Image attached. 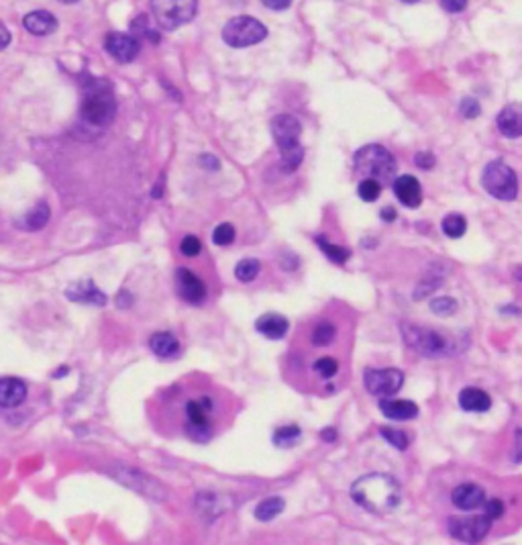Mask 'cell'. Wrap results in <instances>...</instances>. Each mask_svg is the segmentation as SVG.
<instances>
[{"label":"cell","instance_id":"obj_19","mask_svg":"<svg viewBox=\"0 0 522 545\" xmlns=\"http://www.w3.org/2000/svg\"><path fill=\"white\" fill-rule=\"evenodd\" d=\"M255 329L261 333L263 337H268V339H282L288 333V329H290V323L282 314L268 312V314H261L255 321Z\"/></svg>","mask_w":522,"mask_h":545},{"label":"cell","instance_id":"obj_22","mask_svg":"<svg viewBox=\"0 0 522 545\" xmlns=\"http://www.w3.org/2000/svg\"><path fill=\"white\" fill-rule=\"evenodd\" d=\"M459 407L467 412H485L492 409V398L482 388H464L459 392Z\"/></svg>","mask_w":522,"mask_h":545},{"label":"cell","instance_id":"obj_11","mask_svg":"<svg viewBox=\"0 0 522 545\" xmlns=\"http://www.w3.org/2000/svg\"><path fill=\"white\" fill-rule=\"evenodd\" d=\"M363 384L371 396L387 398L396 394L404 384V372L398 368H384V370H373L369 368L363 374Z\"/></svg>","mask_w":522,"mask_h":545},{"label":"cell","instance_id":"obj_44","mask_svg":"<svg viewBox=\"0 0 522 545\" xmlns=\"http://www.w3.org/2000/svg\"><path fill=\"white\" fill-rule=\"evenodd\" d=\"M380 214H382V219H384L386 223H392V221H396V211H394L392 207H384V209H382V213H380Z\"/></svg>","mask_w":522,"mask_h":545},{"label":"cell","instance_id":"obj_4","mask_svg":"<svg viewBox=\"0 0 522 545\" xmlns=\"http://www.w3.org/2000/svg\"><path fill=\"white\" fill-rule=\"evenodd\" d=\"M271 135H273L275 145L280 147V164H282L284 172H294L304 157V147L300 143V135H302L300 121L288 113L273 117Z\"/></svg>","mask_w":522,"mask_h":545},{"label":"cell","instance_id":"obj_18","mask_svg":"<svg viewBox=\"0 0 522 545\" xmlns=\"http://www.w3.org/2000/svg\"><path fill=\"white\" fill-rule=\"evenodd\" d=\"M496 125L500 129L504 137L516 139L522 137V109L516 104H508L500 111V115L496 117Z\"/></svg>","mask_w":522,"mask_h":545},{"label":"cell","instance_id":"obj_10","mask_svg":"<svg viewBox=\"0 0 522 545\" xmlns=\"http://www.w3.org/2000/svg\"><path fill=\"white\" fill-rule=\"evenodd\" d=\"M492 519L482 513L473 517H451L449 519V533L465 544H480L492 529Z\"/></svg>","mask_w":522,"mask_h":545},{"label":"cell","instance_id":"obj_41","mask_svg":"<svg viewBox=\"0 0 522 545\" xmlns=\"http://www.w3.org/2000/svg\"><path fill=\"white\" fill-rule=\"evenodd\" d=\"M441 6L449 11V13H461L467 8V2L465 0H443L441 2Z\"/></svg>","mask_w":522,"mask_h":545},{"label":"cell","instance_id":"obj_7","mask_svg":"<svg viewBox=\"0 0 522 545\" xmlns=\"http://www.w3.org/2000/svg\"><path fill=\"white\" fill-rule=\"evenodd\" d=\"M268 37V27L257 20L255 17H235L225 27H223V39L227 45L231 47H249V45H257Z\"/></svg>","mask_w":522,"mask_h":545},{"label":"cell","instance_id":"obj_38","mask_svg":"<svg viewBox=\"0 0 522 545\" xmlns=\"http://www.w3.org/2000/svg\"><path fill=\"white\" fill-rule=\"evenodd\" d=\"M147 23H149V20H147L145 15H139V17L133 20V31H139L141 35H149L154 43H159V33H157V31H151Z\"/></svg>","mask_w":522,"mask_h":545},{"label":"cell","instance_id":"obj_6","mask_svg":"<svg viewBox=\"0 0 522 545\" xmlns=\"http://www.w3.org/2000/svg\"><path fill=\"white\" fill-rule=\"evenodd\" d=\"M482 186L487 195L498 200H514L518 196L516 172L504 159H494L485 166L482 172Z\"/></svg>","mask_w":522,"mask_h":545},{"label":"cell","instance_id":"obj_17","mask_svg":"<svg viewBox=\"0 0 522 545\" xmlns=\"http://www.w3.org/2000/svg\"><path fill=\"white\" fill-rule=\"evenodd\" d=\"M27 398V384L19 378L0 380V405L2 409H15Z\"/></svg>","mask_w":522,"mask_h":545},{"label":"cell","instance_id":"obj_5","mask_svg":"<svg viewBox=\"0 0 522 545\" xmlns=\"http://www.w3.org/2000/svg\"><path fill=\"white\" fill-rule=\"evenodd\" d=\"M355 170L357 174L366 176V180H375L380 184L396 182V157L387 152L384 145L369 143L355 154Z\"/></svg>","mask_w":522,"mask_h":545},{"label":"cell","instance_id":"obj_15","mask_svg":"<svg viewBox=\"0 0 522 545\" xmlns=\"http://www.w3.org/2000/svg\"><path fill=\"white\" fill-rule=\"evenodd\" d=\"M451 503L459 510H476V508L485 506L487 498H485L484 488L467 482V484H459L451 492Z\"/></svg>","mask_w":522,"mask_h":545},{"label":"cell","instance_id":"obj_39","mask_svg":"<svg viewBox=\"0 0 522 545\" xmlns=\"http://www.w3.org/2000/svg\"><path fill=\"white\" fill-rule=\"evenodd\" d=\"M485 515L492 519V521H496V519H500L504 515V503L500 498H490L487 503H485Z\"/></svg>","mask_w":522,"mask_h":545},{"label":"cell","instance_id":"obj_21","mask_svg":"<svg viewBox=\"0 0 522 545\" xmlns=\"http://www.w3.org/2000/svg\"><path fill=\"white\" fill-rule=\"evenodd\" d=\"M380 410L392 421H410L418 415V407L412 400H396V398H382Z\"/></svg>","mask_w":522,"mask_h":545},{"label":"cell","instance_id":"obj_29","mask_svg":"<svg viewBox=\"0 0 522 545\" xmlns=\"http://www.w3.org/2000/svg\"><path fill=\"white\" fill-rule=\"evenodd\" d=\"M316 243L321 245V250H323V253L329 257L330 262L333 264H345L349 259V255H351V252H349L347 247H341V245H335V243H330V241H327L325 237H316Z\"/></svg>","mask_w":522,"mask_h":545},{"label":"cell","instance_id":"obj_2","mask_svg":"<svg viewBox=\"0 0 522 545\" xmlns=\"http://www.w3.org/2000/svg\"><path fill=\"white\" fill-rule=\"evenodd\" d=\"M351 496L369 513H390L400 503V488L387 474H368L353 484Z\"/></svg>","mask_w":522,"mask_h":545},{"label":"cell","instance_id":"obj_45","mask_svg":"<svg viewBox=\"0 0 522 545\" xmlns=\"http://www.w3.org/2000/svg\"><path fill=\"white\" fill-rule=\"evenodd\" d=\"M200 161H202V164H209V168H214V170H218V159L211 156V154H204V156L200 157Z\"/></svg>","mask_w":522,"mask_h":545},{"label":"cell","instance_id":"obj_49","mask_svg":"<svg viewBox=\"0 0 522 545\" xmlns=\"http://www.w3.org/2000/svg\"><path fill=\"white\" fill-rule=\"evenodd\" d=\"M514 276H516L518 280H522V266H521V268H516V272H514Z\"/></svg>","mask_w":522,"mask_h":545},{"label":"cell","instance_id":"obj_24","mask_svg":"<svg viewBox=\"0 0 522 545\" xmlns=\"http://www.w3.org/2000/svg\"><path fill=\"white\" fill-rule=\"evenodd\" d=\"M49 216H51L49 207L45 202H39L37 207H33L29 213L20 219V227L27 229V231H39V229H43L49 223Z\"/></svg>","mask_w":522,"mask_h":545},{"label":"cell","instance_id":"obj_43","mask_svg":"<svg viewBox=\"0 0 522 545\" xmlns=\"http://www.w3.org/2000/svg\"><path fill=\"white\" fill-rule=\"evenodd\" d=\"M263 6H268V8H273V11H284V8H288L292 6L290 0H282V2H273V0H263Z\"/></svg>","mask_w":522,"mask_h":545},{"label":"cell","instance_id":"obj_25","mask_svg":"<svg viewBox=\"0 0 522 545\" xmlns=\"http://www.w3.org/2000/svg\"><path fill=\"white\" fill-rule=\"evenodd\" d=\"M335 337H337V327L329 321H323L310 333V343L314 348H327L335 341Z\"/></svg>","mask_w":522,"mask_h":545},{"label":"cell","instance_id":"obj_42","mask_svg":"<svg viewBox=\"0 0 522 545\" xmlns=\"http://www.w3.org/2000/svg\"><path fill=\"white\" fill-rule=\"evenodd\" d=\"M512 460H514V462H522V429H516V441H514Z\"/></svg>","mask_w":522,"mask_h":545},{"label":"cell","instance_id":"obj_20","mask_svg":"<svg viewBox=\"0 0 522 545\" xmlns=\"http://www.w3.org/2000/svg\"><path fill=\"white\" fill-rule=\"evenodd\" d=\"M23 25L31 35L43 37V35H49L58 29V19L47 11H33V13L25 15Z\"/></svg>","mask_w":522,"mask_h":545},{"label":"cell","instance_id":"obj_35","mask_svg":"<svg viewBox=\"0 0 522 545\" xmlns=\"http://www.w3.org/2000/svg\"><path fill=\"white\" fill-rule=\"evenodd\" d=\"M213 241L216 245H220V247L231 245L232 241H235V227H232L231 223H220L213 231Z\"/></svg>","mask_w":522,"mask_h":545},{"label":"cell","instance_id":"obj_32","mask_svg":"<svg viewBox=\"0 0 522 545\" xmlns=\"http://www.w3.org/2000/svg\"><path fill=\"white\" fill-rule=\"evenodd\" d=\"M380 433H382V437L386 439L387 443H392L396 449H406L408 448V435L402 431V429H392V427H382L380 429Z\"/></svg>","mask_w":522,"mask_h":545},{"label":"cell","instance_id":"obj_31","mask_svg":"<svg viewBox=\"0 0 522 545\" xmlns=\"http://www.w3.org/2000/svg\"><path fill=\"white\" fill-rule=\"evenodd\" d=\"M357 195L359 198L363 200V202H373V200H378L380 195H382V184L380 182H375V180H361L359 182V186H357Z\"/></svg>","mask_w":522,"mask_h":545},{"label":"cell","instance_id":"obj_12","mask_svg":"<svg viewBox=\"0 0 522 545\" xmlns=\"http://www.w3.org/2000/svg\"><path fill=\"white\" fill-rule=\"evenodd\" d=\"M175 288L182 300L190 302V305H200L206 298V286L204 282L186 268H178L175 270Z\"/></svg>","mask_w":522,"mask_h":545},{"label":"cell","instance_id":"obj_47","mask_svg":"<svg viewBox=\"0 0 522 545\" xmlns=\"http://www.w3.org/2000/svg\"><path fill=\"white\" fill-rule=\"evenodd\" d=\"M0 29H2V47H6V45H8V41H11V33H8L6 25H0Z\"/></svg>","mask_w":522,"mask_h":545},{"label":"cell","instance_id":"obj_30","mask_svg":"<svg viewBox=\"0 0 522 545\" xmlns=\"http://www.w3.org/2000/svg\"><path fill=\"white\" fill-rule=\"evenodd\" d=\"M312 370L314 374L321 378V380H333L337 374H339V362L335 360V357H330V355H325V357H318L316 362H314V366H312Z\"/></svg>","mask_w":522,"mask_h":545},{"label":"cell","instance_id":"obj_26","mask_svg":"<svg viewBox=\"0 0 522 545\" xmlns=\"http://www.w3.org/2000/svg\"><path fill=\"white\" fill-rule=\"evenodd\" d=\"M284 498L282 496H270L266 501H261L255 508V517L257 521H271L275 519L282 510H284Z\"/></svg>","mask_w":522,"mask_h":545},{"label":"cell","instance_id":"obj_3","mask_svg":"<svg viewBox=\"0 0 522 545\" xmlns=\"http://www.w3.org/2000/svg\"><path fill=\"white\" fill-rule=\"evenodd\" d=\"M80 117L86 125L104 129L116 117V98L111 82L92 78L82 90Z\"/></svg>","mask_w":522,"mask_h":545},{"label":"cell","instance_id":"obj_33","mask_svg":"<svg viewBox=\"0 0 522 545\" xmlns=\"http://www.w3.org/2000/svg\"><path fill=\"white\" fill-rule=\"evenodd\" d=\"M298 437H300V429L296 427V425H288V427L278 429V431L273 433V441H275L280 448H290Z\"/></svg>","mask_w":522,"mask_h":545},{"label":"cell","instance_id":"obj_14","mask_svg":"<svg viewBox=\"0 0 522 545\" xmlns=\"http://www.w3.org/2000/svg\"><path fill=\"white\" fill-rule=\"evenodd\" d=\"M392 188H394L396 198L404 207H408V209H418L421 207V202H423V186H421V182L414 176H398L396 182L392 184Z\"/></svg>","mask_w":522,"mask_h":545},{"label":"cell","instance_id":"obj_23","mask_svg":"<svg viewBox=\"0 0 522 545\" xmlns=\"http://www.w3.org/2000/svg\"><path fill=\"white\" fill-rule=\"evenodd\" d=\"M149 348H151V351H154L157 357L170 360V357H174V355L180 353V341L175 339L172 333L159 331L151 335Z\"/></svg>","mask_w":522,"mask_h":545},{"label":"cell","instance_id":"obj_28","mask_svg":"<svg viewBox=\"0 0 522 545\" xmlns=\"http://www.w3.org/2000/svg\"><path fill=\"white\" fill-rule=\"evenodd\" d=\"M261 272V264H259V259H255V257H245V259H241L239 264H237V268H235V276H237V280L239 282H253L257 276Z\"/></svg>","mask_w":522,"mask_h":545},{"label":"cell","instance_id":"obj_40","mask_svg":"<svg viewBox=\"0 0 522 545\" xmlns=\"http://www.w3.org/2000/svg\"><path fill=\"white\" fill-rule=\"evenodd\" d=\"M414 164H416L421 170H433L435 164H437V159H435V156H433L430 152H421V154H416V157H414Z\"/></svg>","mask_w":522,"mask_h":545},{"label":"cell","instance_id":"obj_9","mask_svg":"<svg viewBox=\"0 0 522 545\" xmlns=\"http://www.w3.org/2000/svg\"><path fill=\"white\" fill-rule=\"evenodd\" d=\"M149 6L157 25L166 31H174L178 27L190 23L198 13V4L194 0H163V2L154 0Z\"/></svg>","mask_w":522,"mask_h":545},{"label":"cell","instance_id":"obj_16","mask_svg":"<svg viewBox=\"0 0 522 545\" xmlns=\"http://www.w3.org/2000/svg\"><path fill=\"white\" fill-rule=\"evenodd\" d=\"M66 296L74 302H84V305H94V307H104L106 305V294L102 290H98V286L92 280H84V282H76L72 284Z\"/></svg>","mask_w":522,"mask_h":545},{"label":"cell","instance_id":"obj_27","mask_svg":"<svg viewBox=\"0 0 522 545\" xmlns=\"http://www.w3.org/2000/svg\"><path fill=\"white\" fill-rule=\"evenodd\" d=\"M441 229H443V233H445L447 237H451V239H459V237H464L465 231H467V221H465L464 214L451 213V214H447L445 219H443Z\"/></svg>","mask_w":522,"mask_h":545},{"label":"cell","instance_id":"obj_46","mask_svg":"<svg viewBox=\"0 0 522 545\" xmlns=\"http://www.w3.org/2000/svg\"><path fill=\"white\" fill-rule=\"evenodd\" d=\"M321 437H323L325 441H335V439H337V433H335V429H325V431L321 433Z\"/></svg>","mask_w":522,"mask_h":545},{"label":"cell","instance_id":"obj_8","mask_svg":"<svg viewBox=\"0 0 522 545\" xmlns=\"http://www.w3.org/2000/svg\"><path fill=\"white\" fill-rule=\"evenodd\" d=\"M402 337L406 341L408 348L426 355V357H441V355H449L451 351V343L449 339L443 337L441 333L426 329V327H418V325H402Z\"/></svg>","mask_w":522,"mask_h":545},{"label":"cell","instance_id":"obj_13","mask_svg":"<svg viewBox=\"0 0 522 545\" xmlns=\"http://www.w3.org/2000/svg\"><path fill=\"white\" fill-rule=\"evenodd\" d=\"M104 47L113 58L127 63V61H133L139 56L141 41H139V37L129 35V33H111L104 41Z\"/></svg>","mask_w":522,"mask_h":545},{"label":"cell","instance_id":"obj_36","mask_svg":"<svg viewBox=\"0 0 522 545\" xmlns=\"http://www.w3.org/2000/svg\"><path fill=\"white\" fill-rule=\"evenodd\" d=\"M180 250H182V253H184L186 257H196L198 253L202 252V243H200L198 237L186 235V237L182 239V243H180Z\"/></svg>","mask_w":522,"mask_h":545},{"label":"cell","instance_id":"obj_1","mask_svg":"<svg viewBox=\"0 0 522 545\" xmlns=\"http://www.w3.org/2000/svg\"><path fill=\"white\" fill-rule=\"evenodd\" d=\"M218 417L220 405L216 396L209 392L190 396L184 400L182 407V433L196 443H206L216 433Z\"/></svg>","mask_w":522,"mask_h":545},{"label":"cell","instance_id":"obj_48","mask_svg":"<svg viewBox=\"0 0 522 545\" xmlns=\"http://www.w3.org/2000/svg\"><path fill=\"white\" fill-rule=\"evenodd\" d=\"M500 311H502V312H514V314H522V311H521V309H518V307H502Z\"/></svg>","mask_w":522,"mask_h":545},{"label":"cell","instance_id":"obj_34","mask_svg":"<svg viewBox=\"0 0 522 545\" xmlns=\"http://www.w3.org/2000/svg\"><path fill=\"white\" fill-rule=\"evenodd\" d=\"M430 311L441 317H449L453 312H457V300L451 296H441V298H433L430 300Z\"/></svg>","mask_w":522,"mask_h":545},{"label":"cell","instance_id":"obj_37","mask_svg":"<svg viewBox=\"0 0 522 545\" xmlns=\"http://www.w3.org/2000/svg\"><path fill=\"white\" fill-rule=\"evenodd\" d=\"M459 113H461L465 118H476L480 117L482 106H480V102H478L476 98H464L461 104H459Z\"/></svg>","mask_w":522,"mask_h":545}]
</instances>
